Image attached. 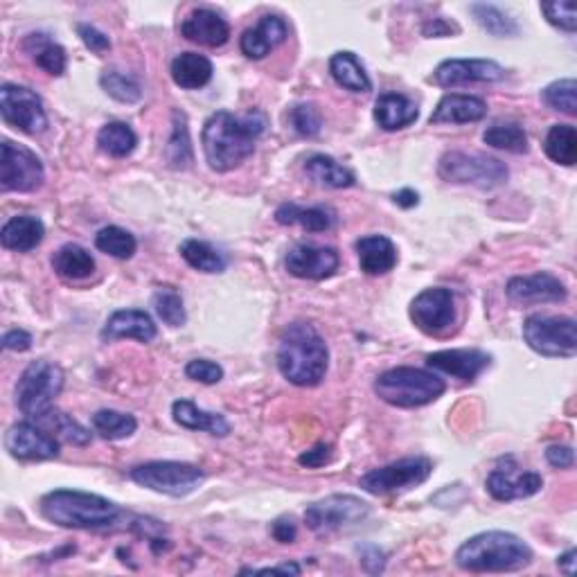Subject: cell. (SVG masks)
I'll return each instance as SVG.
<instances>
[{
	"mask_svg": "<svg viewBox=\"0 0 577 577\" xmlns=\"http://www.w3.org/2000/svg\"><path fill=\"white\" fill-rule=\"evenodd\" d=\"M266 120L262 113H248L246 118L228 111H217L203 124L201 142L210 170L230 172L251 158L255 145L264 133Z\"/></svg>",
	"mask_w": 577,
	"mask_h": 577,
	"instance_id": "obj_1",
	"label": "cell"
},
{
	"mask_svg": "<svg viewBox=\"0 0 577 577\" xmlns=\"http://www.w3.org/2000/svg\"><path fill=\"white\" fill-rule=\"evenodd\" d=\"M330 352L323 336L312 325L291 323L282 332L278 348V368L282 377L294 386H318L327 372Z\"/></svg>",
	"mask_w": 577,
	"mask_h": 577,
	"instance_id": "obj_2",
	"label": "cell"
},
{
	"mask_svg": "<svg viewBox=\"0 0 577 577\" xmlns=\"http://www.w3.org/2000/svg\"><path fill=\"white\" fill-rule=\"evenodd\" d=\"M532 562L526 541L512 532H481L467 539L456 553V564L469 573H510L521 571Z\"/></svg>",
	"mask_w": 577,
	"mask_h": 577,
	"instance_id": "obj_3",
	"label": "cell"
},
{
	"mask_svg": "<svg viewBox=\"0 0 577 577\" xmlns=\"http://www.w3.org/2000/svg\"><path fill=\"white\" fill-rule=\"evenodd\" d=\"M41 514L50 523L75 530H102L111 528L120 519V508L104 496L55 490L41 499Z\"/></svg>",
	"mask_w": 577,
	"mask_h": 577,
	"instance_id": "obj_4",
	"label": "cell"
},
{
	"mask_svg": "<svg viewBox=\"0 0 577 577\" xmlns=\"http://www.w3.org/2000/svg\"><path fill=\"white\" fill-rule=\"evenodd\" d=\"M447 390L438 375L420 368H393L381 372L375 381V393L390 406L417 408L436 402Z\"/></svg>",
	"mask_w": 577,
	"mask_h": 577,
	"instance_id": "obj_5",
	"label": "cell"
},
{
	"mask_svg": "<svg viewBox=\"0 0 577 577\" xmlns=\"http://www.w3.org/2000/svg\"><path fill=\"white\" fill-rule=\"evenodd\" d=\"M64 370L48 359L32 361L16 384V404L21 413L30 420H39L50 408H55V399L64 388Z\"/></svg>",
	"mask_w": 577,
	"mask_h": 577,
	"instance_id": "obj_6",
	"label": "cell"
},
{
	"mask_svg": "<svg viewBox=\"0 0 577 577\" xmlns=\"http://www.w3.org/2000/svg\"><path fill=\"white\" fill-rule=\"evenodd\" d=\"M438 176L447 183L474 185L481 190H494L508 181V167L499 158L467 152H447L440 158Z\"/></svg>",
	"mask_w": 577,
	"mask_h": 577,
	"instance_id": "obj_7",
	"label": "cell"
},
{
	"mask_svg": "<svg viewBox=\"0 0 577 577\" xmlns=\"http://www.w3.org/2000/svg\"><path fill=\"white\" fill-rule=\"evenodd\" d=\"M129 478L140 487H147V490L181 499V496H188L197 490L206 474H203L197 465L190 463L154 460V463L133 467L129 472Z\"/></svg>",
	"mask_w": 577,
	"mask_h": 577,
	"instance_id": "obj_8",
	"label": "cell"
},
{
	"mask_svg": "<svg viewBox=\"0 0 577 577\" xmlns=\"http://www.w3.org/2000/svg\"><path fill=\"white\" fill-rule=\"evenodd\" d=\"M523 339L541 357H573L577 352V325L566 316H530L523 323Z\"/></svg>",
	"mask_w": 577,
	"mask_h": 577,
	"instance_id": "obj_9",
	"label": "cell"
},
{
	"mask_svg": "<svg viewBox=\"0 0 577 577\" xmlns=\"http://www.w3.org/2000/svg\"><path fill=\"white\" fill-rule=\"evenodd\" d=\"M368 503L352 494H334L323 501H316L305 510L307 528L316 535H330V532L357 526L368 517Z\"/></svg>",
	"mask_w": 577,
	"mask_h": 577,
	"instance_id": "obj_10",
	"label": "cell"
},
{
	"mask_svg": "<svg viewBox=\"0 0 577 577\" xmlns=\"http://www.w3.org/2000/svg\"><path fill=\"white\" fill-rule=\"evenodd\" d=\"M0 190L3 192H34L46 181L41 158L28 147L3 140L0 145Z\"/></svg>",
	"mask_w": 577,
	"mask_h": 577,
	"instance_id": "obj_11",
	"label": "cell"
},
{
	"mask_svg": "<svg viewBox=\"0 0 577 577\" xmlns=\"http://www.w3.org/2000/svg\"><path fill=\"white\" fill-rule=\"evenodd\" d=\"M433 465L429 458L415 456V458H402L397 463H390L386 467L372 469L366 476H361V490L368 494H393V492H406L411 487L422 485L426 478L431 476Z\"/></svg>",
	"mask_w": 577,
	"mask_h": 577,
	"instance_id": "obj_12",
	"label": "cell"
},
{
	"mask_svg": "<svg viewBox=\"0 0 577 577\" xmlns=\"http://www.w3.org/2000/svg\"><path fill=\"white\" fill-rule=\"evenodd\" d=\"M0 113L10 127L30 133V136L46 131L48 127L41 97L25 86L5 84L0 88Z\"/></svg>",
	"mask_w": 577,
	"mask_h": 577,
	"instance_id": "obj_13",
	"label": "cell"
},
{
	"mask_svg": "<svg viewBox=\"0 0 577 577\" xmlns=\"http://www.w3.org/2000/svg\"><path fill=\"white\" fill-rule=\"evenodd\" d=\"M454 318V294L449 289H424L411 303V321L424 334L445 332Z\"/></svg>",
	"mask_w": 577,
	"mask_h": 577,
	"instance_id": "obj_14",
	"label": "cell"
},
{
	"mask_svg": "<svg viewBox=\"0 0 577 577\" xmlns=\"http://www.w3.org/2000/svg\"><path fill=\"white\" fill-rule=\"evenodd\" d=\"M5 449L16 460H52L59 456L57 438L32 422L14 424L5 436Z\"/></svg>",
	"mask_w": 577,
	"mask_h": 577,
	"instance_id": "obj_15",
	"label": "cell"
},
{
	"mask_svg": "<svg viewBox=\"0 0 577 577\" xmlns=\"http://www.w3.org/2000/svg\"><path fill=\"white\" fill-rule=\"evenodd\" d=\"M505 77L503 66L492 59H449L442 61L433 73V82L438 86H463V84H494Z\"/></svg>",
	"mask_w": 577,
	"mask_h": 577,
	"instance_id": "obj_16",
	"label": "cell"
},
{
	"mask_svg": "<svg viewBox=\"0 0 577 577\" xmlns=\"http://www.w3.org/2000/svg\"><path fill=\"white\" fill-rule=\"evenodd\" d=\"M514 305H541V303H564L568 291L564 282L555 278L553 273H535L523 275V278H512L505 287Z\"/></svg>",
	"mask_w": 577,
	"mask_h": 577,
	"instance_id": "obj_17",
	"label": "cell"
},
{
	"mask_svg": "<svg viewBox=\"0 0 577 577\" xmlns=\"http://www.w3.org/2000/svg\"><path fill=\"white\" fill-rule=\"evenodd\" d=\"M287 271L300 280H327L339 271V253L334 248L300 244L287 253Z\"/></svg>",
	"mask_w": 577,
	"mask_h": 577,
	"instance_id": "obj_18",
	"label": "cell"
},
{
	"mask_svg": "<svg viewBox=\"0 0 577 577\" xmlns=\"http://www.w3.org/2000/svg\"><path fill=\"white\" fill-rule=\"evenodd\" d=\"M487 492L496 501L528 499L544 487V478L537 472H523L519 467H499L487 476Z\"/></svg>",
	"mask_w": 577,
	"mask_h": 577,
	"instance_id": "obj_19",
	"label": "cell"
},
{
	"mask_svg": "<svg viewBox=\"0 0 577 577\" xmlns=\"http://www.w3.org/2000/svg\"><path fill=\"white\" fill-rule=\"evenodd\" d=\"M490 354L481 350H442L426 357L429 368L445 372V375L458 377L460 381H474L481 372L490 366Z\"/></svg>",
	"mask_w": 577,
	"mask_h": 577,
	"instance_id": "obj_20",
	"label": "cell"
},
{
	"mask_svg": "<svg viewBox=\"0 0 577 577\" xmlns=\"http://www.w3.org/2000/svg\"><path fill=\"white\" fill-rule=\"evenodd\" d=\"M181 34L192 43L206 48H221L230 39V25L212 10H194L181 23Z\"/></svg>",
	"mask_w": 577,
	"mask_h": 577,
	"instance_id": "obj_21",
	"label": "cell"
},
{
	"mask_svg": "<svg viewBox=\"0 0 577 577\" xmlns=\"http://www.w3.org/2000/svg\"><path fill=\"white\" fill-rule=\"evenodd\" d=\"M287 32V23H284L280 16H262L255 28L242 34L239 48H242L248 59H264L266 55H271V50L278 48L280 43L287 39Z\"/></svg>",
	"mask_w": 577,
	"mask_h": 577,
	"instance_id": "obj_22",
	"label": "cell"
},
{
	"mask_svg": "<svg viewBox=\"0 0 577 577\" xmlns=\"http://www.w3.org/2000/svg\"><path fill=\"white\" fill-rule=\"evenodd\" d=\"M102 339H136L140 343H149L156 339V325L147 312H140V309H120V312H115L109 321H106Z\"/></svg>",
	"mask_w": 577,
	"mask_h": 577,
	"instance_id": "obj_23",
	"label": "cell"
},
{
	"mask_svg": "<svg viewBox=\"0 0 577 577\" xmlns=\"http://www.w3.org/2000/svg\"><path fill=\"white\" fill-rule=\"evenodd\" d=\"M487 115V104L472 95H445L431 113V124H469L481 122Z\"/></svg>",
	"mask_w": 577,
	"mask_h": 577,
	"instance_id": "obj_24",
	"label": "cell"
},
{
	"mask_svg": "<svg viewBox=\"0 0 577 577\" xmlns=\"http://www.w3.org/2000/svg\"><path fill=\"white\" fill-rule=\"evenodd\" d=\"M43 237H46L43 221L32 215L12 217L3 226V230H0V242H3L7 251H16V253L34 251V248L43 242Z\"/></svg>",
	"mask_w": 577,
	"mask_h": 577,
	"instance_id": "obj_25",
	"label": "cell"
},
{
	"mask_svg": "<svg viewBox=\"0 0 577 577\" xmlns=\"http://www.w3.org/2000/svg\"><path fill=\"white\" fill-rule=\"evenodd\" d=\"M359 266L368 275H384L395 269L397 248L384 235H368L357 242Z\"/></svg>",
	"mask_w": 577,
	"mask_h": 577,
	"instance_id": "obj_26",
	"label": "cell"
},
{
	"mask_svg": "<svg viewBox=\"0 0 577 577\" xmlns=\"http://www.w3.org/2000/svg\"><path fill=\"white\" fill-rule=\"evenodd\" d=\"M415 102L408 100V97L399 93H384L379 95V100L375 102V122L384 131H399L411 127L417 120Z\"/></svg>",
	"mask_w": 577,
	"mask_h": 577,
	"instance_id": "obj_27",
	"label": "cell"
},
{
	"mask_svg": "<svg viewBox=\"0 0 577 577\" xmlns=\"http://www.w3.org/2000/svg\"><path fill=\"white\" fill-rule=\"evenodd\" d=\"M172 415L174 422L181 424L183 429L206 431L210 436L217 438H224L230 433V424L224 420V415L201 411V408L197 404H192L190 399H179V402H174Z\"/></svg>",
	"mask_w": 577,
	"mask_h": 577,
	"instance_id": "obj_28",
	"label": "cell"
},
{
	"mask_svg": "<svg viewBox=\"0 0 577 577\" xmlns=\"http://www.w3.org/2000/svg\"><path fill=\"white\" fill-rule=\"evenodd\" d=\"M212 64L210 59L197 52H183V55L172 61V79L176 86L185 88V91H197V88L206 86L212 79Z\"/></svg>",
	"mask_w": 577,
	"mask_h": 577,
	"instance_id": "obj_29",
	"label": "cell"
},
{
	"mask_svg": "<svg viewBox=\"0 0 577 577\" xmlns=\"http://www.w3.org/2000/svg\"><path fill=\"white\" fill-rule=\"evenodd\" d=\"M330 73L334 77V82L341 88H345V91H352V93L372 91V82L366 73V68H363V64L354 52H336V55L330 59Z\"/></svg>",
	"mask_w": 577,
	"mask_h": 577,
	"instance_id": "obj_30",
	"label": "cell"
},
{
	"mask_svg": "<svg viewBox=\"0 0 577 577\" xmlns=\"http://www.w3.org/2000/svg\"><path fill=\"white\" fill-rule=\"evenodd\" d=\"M305 174L314 183L323 185V188H332V190L352 188V185L357 183V179H354V174L350 170H345L343 165H339L334 158L325 154L309 156L305 163Z\"/></svg>",
	"mask_w": 577,
	"mask_h": 577,
	"instance_id": "obj_31",
	"label": "cell"
},
{
	"mask_svg": "<svg viewBox=\"0 0 577 577\" xmlns=\"http://www.w3.org/2000/svg\"><path fill=\"white\" fill-rule=\"evenodd\" d=\"M52 269L66 280H86L95 271V260L79 244H66L52 255Z\"/></svg>",
	"mask_w": 577,
	"mask_h": 577,
	"instance_id": "obj_32",
	"label": "cell"
},
{
	"mask_svg": "<svg viewBox=\"0 0 577 577\" xmlns=\"http://www.w3.org/2000/svg\"><path fill=\"white\" fill-rule=\"evenodd\" d=\"M23 48L30 52L34 64L46 70L48 75L61 77L66 73V50L59 46V43L50 41L48 34H30L28 39L23 41Z\"/></svg>",
	"mask_w": 577,
	"mask_h": 577,
	"instance_id": "obj_33",
	"label": "cell"
},
{
	"mask_svg": "<svg viewBox=\"0 0 577 577\" xmlns=\"http://www.w3.org/2000/svg\"><path fill=\"white\" fill-rule=\"evenodd\" d=\"M275 219L282 226H294L300 224L309 233H325L334 226V215L330 210L325 208H298L296 203H284V206L278 208L275 212Z\"/></svg>",
	"mask_w": 577,
	"mask_h": 577,
	"instance_id": "obj_34",
	"label": "cell"
},
{
	"mask_svg": "<svg viewBox=\"0 0 577 577\" xmlns=\"http://www.w3.org/2000/svg\"><path fill=\"white\" fill-rule=\"evenodd\" d=\"M546 156L550 161L564 167H573L577 163V131L571 124H555L550 127L544 140Z\"/></svg>",
	"mask_w": 577,
	"mask_h": 577,
	"instance_id": "obj_35",
	"label": "cell"
},
{
	"mask_svg": "<svg viewBox=\"0 0 577 577\" xmlns=\"http://www.w3.org/2000/svg\"><path fill=\"white\" fill-rule=\"evenodd\" d=\"M97 145L113 158H127L138 145V136L127 122H109L97 133Z\"/></svg>",
	"mask_w": 577,
	"mask_h": 577,
	"instance_id": "obj_36",
	"label": "cell"
},
{
	"mask_svg": "<svg viewBox=\"0 0 577 577\" xmlns=\"http://www.w3.org/2000/svg\"><path fill=\"white\" fill-rule=\"evenodd\" d=\"M172 120H174V131H172L170 145H167V149H165V158H167V163L174 167V170H188L194 161L190 131H188V118H185L183 111L176 109L172 113Z\"/></svg>",
	"mask_w": 577,
	"mask_h": 577,
	"instance_id": "obj_37",
	"label": "cell"
},
{
	"mask_svg": "<svg viewBox=\"0 0 577 577\" xmlns=\"http://www.w3.org/2000/svg\"><path fill=\"white\" fill-rule=\"evenodd\" d=\"M469 12L474 14L476 23L481 25L485 32H490L492 37L508 39V37H517L519 34L517 21H514L508 12H503L501 7L490 5V3H474L472 7H469Z\"/></svg>",
	"mask_w": 577,
	"mask_h": 577,
	"instance_id": "obj_38",
	"label": "cell"
},
{
	"mask_svg": "<svg viewBox=\"0 0 577 577\" xmlns=\"http://www.w3.org/2000/svg\"><path fill=\"white\" fill-rule=\"evenodd\" d=\"M485 145L494 149H503L510 154H526L528 152V136L517 122H496L487 127L483 133Z\"/></svg>",
	"mask_w": 577,
	"mask_h": 577,
	"instance_id": "obj_39",
	"label": "cell"
},
{
	"mask_svg": "<svg viewBox=\"0 0 577 577\" xmlns=\"http://www.w3.org/2000/svg\"><path fill=\"white\" fill-rule=\"evenodd\" d=\"M179 251L183 255V260L188 262L194 271L221 273L226 269L224 255L217 253L210 244L199 242V239H185V242L179 246Z\"/></svg>",
	"mask_w": 577,
	"mask_h": 577,
	"instance_id": "obj_40",
	"label": "cell"
},
{
	"mask_svg": "<svg viewBox=\"0 0 577 577\" xmlns=\"http://www.w3.org/2000/svg\"><path fill=\"white\" fill-rule=\"evenodd\" d=\"M93 429L95 433H100L104 440H124L136 433L138 422L133 415L104 408V411H97L93 415Z\"/></svg>",
	"mask_w": 577,
	"mask_h": 577,
	"instance_id": "obj_41",
	"label": "cell"
},
{
	"mask_svg": "<svg viewBox=\"0 0 577 577\" xmlns=\"http://www.w3.org/2000/svg\"><path fill=\"white\" fill-rule=\"evenodd\" d=\"M95 246L97 251L118 257V260H129V257H133V253H136L138 242L129 230H124L120 226H106L95 235Z\"/></svg>",
	"mask_w": 577,
	"mask_h": 577,
	"instance_id": "obj_42",
	"label": "cell"
},
{
	"mask_svg": "<svg viewBox=\"0 0 577 577\" xmlns=\"http://www.w3.org/2000/svg\"><path fill=\"white\" fill-rule=\"evenodd\" d=\"M37 422L41 426H46L48 431L57 433L59 438H64L66 442H70V445L84 447V445H88V442H91V433H88L82 424L70 420L66 413L57 411V408H50V411L43 417H39Z\"/></svg>",
	"mask_w": 577,
	"mask_h": 577,
	"instance_id": "obj_43",
	"label": "cell"
},
{
	"mask_svg": "<svg viewBox=\"0 0 577 577\" xmlns=\"http://www.w3.org/2000/svg\"><path fill=\"white\" fill-rule=\"evenodd\" d=\"M100 84L104 91L113 97V100H118L122 104L138 102L142 95L138 79L127 73H120V70H104L100 77Z\"/></svg>",
	"mask_w": 577,
	"mask_h": 577,
	"instance_id": "obj_44",
	"label": "cell"
},
{
	"mask_svg": "<svg viewBox=\"0 0 577 577\" xmlns=\"http://www.w3.org/2000/svg\"><path fill=\"white\" fill-rule=\"evenodd\" d=\"M541 97H544V102L550 106V109L562 111L566 115L577 113V82L575 79H559V82H553L544 88Z\"/></svg>",
	"mask_w": 577,
	"mask_h": 577,
	"instance_id": "obj_45",
	"label": "cell"
},
{
	"mask_svg": "<svg viewBox=\"0 0 577 577\" xmlns=\"http://www.w3.org/2000/svg\"><path fill=\"white\" fill-rule=\"evenodd\" d=\"M154 309L158 318L170 327H181L185 323V307L183 298L174 289H158L154 296Z\"/></svg>",
	"mask_w": 577,
	"mask_h": 577,
	"instance_id": "obj_46",
	"label": "cell"
},
{
	"mask_svg": "<svg viewBox=\"0 0 577 577\" xmlns=\"http://www.w3.org/2000/svg\"><path fill=\"white\" fill-rule=\"evenodd\" d=\"M289 124L294 127L298 136L314 138L321 133L323 127V115L316 109L314 104H296L294 109L289 111Z\"/></svg>",
	"mask_w": 577,
	"mask_h": 577,
	"instance_id": "obj_47",
	"label": "cell"
},
{
	"mask_svg": "<svg viewBox=\"0 0 577 577\" xmlns=\"http://www.w3.org/2000/svg\"><path fill=\"white\" fill-rule=\"evenodd\" d=\"M541 12L546 14V19L550 25L564 30V32H575L577 30V14H575V3L573 0H555V3H541Z\"/></svg>",
	"mask_w": 577,
	"mask_h": 577,
	"instance_id": "obj_48",
	"label": "cell"
},
{
	"mask_svg": "<svg viewBox=\"0 0 577 577\" xmlns=\"http://www.w3.org/2000/svg\"><path fill=\"white\" fill-rule=\"evenodd\" d=\"M185 375L192 381H199V384H217V381L224 379V370L215 361L194 359L185 366Z\"/></svg>",
	"mask_w": 577,
	"mask_h": 577,
	"instance_id": "obj_49",
	"label": "cell"
},
{
	"mask_svg": "<svg viewBox=\"0 0 577 577\" xmlns=\"http://www.w3.org/2000/svg\"><path fill=\"white\" fill-rule=\"evenodd\" d=\"M77 34H79V39L84 41V46L91 52H95V55H104V52L111 50V39L106 37L104 32L93 28V25L79 23L77 25Z\"/></svg>",
	"mask_w": 577,
	"mask_h": 577,
	"instance_id": "obj_50",
	"label": "cell"
},
{
	"mask_svg": "<svg viewBox=\"0 0 577 577\" xmlns=\"http://www.w3.org/2000/svg\"><path fill=\"white\" fill-rule=\"evenodd\" d=\"M546 460L555 469H568L575 463V451L566 445H553L546 449Z\"/></svg>",
	"mask_w": 577,
	"mask_h": 577,
	"instance_id": "obj_51",
	"label": "cell"
},
{
	"mask_svg": "<svg viewBox=\"0 0 577 577\" xmlns=\"http://www.w3.org/2000/svg\"><path fill=\"white\" fill-rule=\"evenodd\" d=\"M330 458H332V447L330 445H318L312 451H307V454L300 456L298 463L309 467V469H318V467L330 463Z\"/></svg>",
	"mask_w": 577,
	"mask_h": 577,
	"instance_id": "obj_52",
	"label": "cell"
},
{
	"mask_svg": "<svg viewBox=\"0 0 577 577\" xmlns=\"http://www.w3.org/2000/svg\"><path fill=\"white\" fill-rule=\"evenodd\" d=\"M271 535L275 541H280V544H291V541H296L298 530H296L294 519L282 517V519L275 521L271 526Z\"/></svg>",
	"mask_w": 577,
	"mask_h": 577,
	"instance_id": "obj_53",
	"label": "cell"
},
{
	"mask_svg": "<svg viewBox=\"0 0 577 577\" xmlns=\"http://www.w3.org/2000/svg\"><path fill=\"white\" fill-rule=\"evenodd\" d=\"M424 37H431V39H440V37H451V34L458 32V25L451 23L447 19H433L429 23H424Z\"/></svg>",
	"mask_w": 577,
	"mask_h": 577,
	"instance_id": "obj_54",
	"label": "cell"
},
{
	"mask_svg": "<svg viewBox=\"0 0 577 577\" xmlns=\"http://www.w3.org/2000/svg\"><path fill=\"white\" fill-rule=\"evenodd\" d=\"M3 348L14 352H25L32 348V336L23 330H10L3 336Z\"/></svg>",
	"mask_w": 577,
	"mask_h": 577,
	"instance_id": "obj_55",
	"label": "cell"
},
{
	"mask_svg": "<svg viewBox=\"0 0 577 577\" xmlns=\"http://www.w3.org/2000/svg\"><path fill=\"white\" fill-rule=\"evenodd\" d=\"M361 564L368 573H381L384 571V553L379 548L368 546L361 550Z\"/></svg>",
	"mask_w": 577,
	"mask_h": 577,
	"instance_id": "obj_56",
	"label": "cell"
},
{
	"mask_svg": "<svg viewBox=\"0 0 577 577\" xmlns=\"http://www.w3.org/2000/svg\"><path fill=\"white\" fill-rule=\"evenodd\" d=\"M393 201L397 203L399 208H415L417 203H420V194H417L415 190H399V192H395L393 194Z\"/></svg>",
	"mask_w": 577,
	"mask_h": 577,
	"instance_id": "obj_57",
	"label": "cell"
},
{
	"mask_svg": "<svg viewBox=\"0 0 577 577\" xmlns=\"http://www.w3.org/2000/svg\"><path fill=\"white\" fill-rule=\"evenodd\" d=\"M575 557H577L575 550H568V553H564L562 557H559L557 559L559 571H564L566 575H575Z\"/></svg>",
	"mask_w": 577,
	"mask_h": 577,
	"instance_id": "obj_58",
	"label": "cell"
},
{
	"mask_svg": "<svg viewBox=\"0 0 577 577\" xmlns=\"http://www.w3.org/2000/svg\"><path fill=\"white\" fill-rule=\"evenodd\" d=\"M255 573H294L300 575V566L298 564H282V566H273V568H262V571Z\"/></svg>",
	"mask_w": 577,
	"mask_h": 577,
	"instance_id": "obj_59",
	"label": "cell"
}]
</instances>
